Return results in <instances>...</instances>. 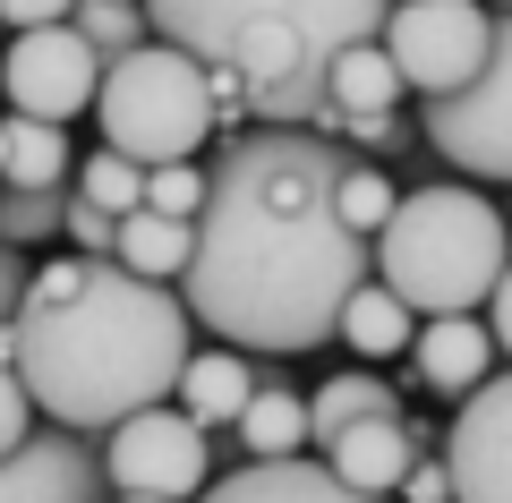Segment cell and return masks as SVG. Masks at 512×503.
<instances>
[{
	"label": "cell",
	"mask_w": 512,
	"mask_h": 503,
	"mask_svg": "<svg viewBox=\"0 0 512 503\" xmlns=\"http://www.w3.org/2000/svg\"><path fill=\"white\" fill-rule=\"evenodd\" d=\"M359 162L350 137L325 128H231L222 154L205 162L197 214V265L180 273L188 316L239 342L256 359H299L342 333L350 290L376 273V239L350 231L342 214V171Z\"/></svg>",
	"instance_id": "cell-1"
},
{
	"label": "cell",
	"mask_w": 512,
	"mask_h": 503,
	"mask_svg": "<svg viewBox=\"0 0 512 503\" xmlns=\"http://www.w3.org/2000/svg\"><path fill=\"white\" fill-rule=\"evenodd\" d=\"M188 350H197L188 299L171 282L128 273L120 256L35 265L26 316L0 333V359H18L35 410L77 435H111L120 418L171 401Z\"/></svg>",
	"instance_id": "cell-2"
},
{
	"label": "cell",
	"mask_w": 512,
	"mask_h": 503,
	"mask_svg": "<svg viewBox=\"0 0 512 503\" xmlns=\"http://www.w3.org/2000/svg\"><path fill=\"white\" fill-rule=\"evenodd\" d=\"M154 35L205 69L248 77V111L274 128H316L325 77L350 43H376L393 0H146Z\"/></svg>",
	"instance_id": "cell-3"
},
{
	"label": "cell",
	"mask_w": 512,
	"mask_h": 503,
	"mask_svg": "<svg viewBox=\"0 0 512 503\" xmlns=\"http://www.w3.org/2000/svg\"><path fill=\"white\" fill-rule=\"evenodd\" d=\"M512 265V222L487 188L427 180L376 231V282L402 290L419 316H478Z\"/></svg>",
	"instance_id": "cell-4"
},
{
	"label": "cell",
	"mask_w": 512,
	"mask_h": 503,
	"mask_svg": "<svg viewBox=\"0 0 512 503\" xmlns=\"http://www.w3.org/2000/svg\"><path fill=\"white\" fill-rule=\"evenodd\" d=\"M94 128H103V145H120L128 162H197L205 145H214V77H205L197 52H180V43H137V52H120L103 69V94H94Z\"/></svg>",
	"instance_id": "cell-5"
},
{
	"label": "cell",
	"mask_w": 512,
	"mask_h": 503,
	"mask_svg": "<svg viewBox=\"0 0 512 503\" xmlns=\"http://www.w3.org/2000/svg\"><path fill=\"white\" fill-rule=\"evenodd\" d=\"M419 137L436 145L453 171L512 188V9H495L487 69H478L461 94H427V103H419Z\"/></svg>",
	"instance_id": "cell-6"
},
{
	"label": "cell",
	"mask_w": 512,
	"mask_h": 503,
	"mask_svg": "<svg viewBox=\"0 0 512 503\" xmlns=\"http://www.w3.org/2000/svg\"><path fill=\"white\" fill-rule=\"evenodd\" d=\"M384 52L393 69L410 77V94H461L495 52V9L487 0H393V18H384Z\"/></svg>",
	"instance_id": "cell-7"
},
{
	"label": "cell",
	"mask_w": 512,
	"mask_h": 503,
	"mask_svg": "<svg viewBox=\"0 0 512 503\" xmlns=\"http://www.w3.org/2000/svg\"><path fill=\"white\" fill-rule=\"evenodd\" d=\"M103 461H111V495H171V503H197L214 486V435L180 410V401H154V410L120 418L103 435Z\"/></svg>",
	"instance_id": "cell-8"
},
{
	"label": "cell",
	"mask_w": 512,
	"mask_h": 503,
	"mask_svg": "<svg viewBox=\"0 0 512 503\" xmlns=\"http://www.w3.org/2000/svg\"><path fill=\"white\" fill-rule=\"evenodd\" d=\"M103 69H111V60L77 35V18L26 26V35L0 52V94H9V111H26V120H60V128H69L77 111L103 94Z\"/></svg>",
	"instance_id": "cell-9"
},
{
	"label": "cell",
	"mask_w": 512,
	"mask_h": 503,
	"mask_svg": "<svg viewBox=\"0 0 512 503\" xmlns=\"http://www.w3.org/2000/svg\"><path fill=\"white\" fill-rule=\"evenodd\" d=\"M0 503H111L103 435H77L43 418L18 452H0Z\"/></svg>",
	"instance_id": "cell-10"
},
{
	"label": "cell",
	"mask_w": 512,
	"mask_h": 503,
	"mask_svg": "<svg viewBox=\"0 0 512 503\" xmlns=\"http://www.w3.org/2000/svg\"><path fill=\"white\" fill-rule=\"evenodd\" d=\"M444 461H453V503H512V367L461 393L444 427Z\"/></svg>",
	"instance_id": "cell-11"
},
{
	"label": "cell",
	"mask_w": 512,
	"mask_h": 503,
	"mask_svg": "<svg viewBox=\"0 0 512 503\" xmlns=\"http://www.w3.org/2000/svg\"><path fill=\"white\" fill-rule=\"evenodd\" d=\"M197 503H393V495L350 486L325 452H316V461L308 452H282V461H231Z\"/></svg>",
	"instance_id": "cell-12"
},
{
	"label": "cell",
	"mask_w": 512,
	"mask_h": 503,
	"mask_svg": "<svg viewBox=\"0 0 512 503\" xmlns=\"http://www.w3.org/2000/svg\"><path fill=\"white\" fill-rule=\"evenodd\" d=\"M427 452H436V427L410 418V410H393V418H359V427H342V435L325 444V461L342 469L350 486H367V495H393Z\"/></svg>",
	"instance_id": "cell-13"
},
{
	"label": "cell",
	"mask_w": 512,
	"mask_h": 503,
	"mask_svg": "<svg viewBox=\"0 0 512 503\" xmlns=\"http://www.w3.org/2000/svg\"><path fill=\"white\" fill-rule=\"evenodd\" d=\"M495 324L487 316H427L419 324V342H410V376L427 384V393H444V401H461V393H478V384L495 376Z\"/></svg>",
	"instance_id": "cell-14"
},
{
	"label": "cell",
	"mask_w": 512,
	"mask_h": 503,
	"mask_svg": "<svg viewBox=\"0 0 512 503\" xmlns=\"http://www.w3.org/2000/svg\"><path fill=\"white\" fill-rule=\"evenodd\" d=\"M180 401L188 418H197L205 435H222V427H239V410L256 401V350H239V342H205V350H188V367H180Z\"/></svg>",
	"instance_id": "cell-15"
},
{
	"label": "cell",
	"mask_w": 512,
	"mask_h": 503,
	"mask_svg": "<svg viewBox=\"0 0 512 503\" xmlns=\"http://www.w3.org/2000/svg\"><path fill=\"white\" fill-rule=\"evenodd\" d=\"M239 461H282V452H308V393H291V367L256 359V401L231 427Z\"/></svg>",
	"instance_id": "cell-16"
},
{
	"label": "cell",
	"mask_w": 512,
	"mask_h": 503,
	"mask_svg": "<svg viewBox=\"0 0 512 503\" xmlns=\"http://www.w3.org/2000/svg\"><path fill=\"white\" fill-rule=\"evenodd\" d=\"M402 94H410V77L393 69L384 43H350V52L333 60V77H325V111H316V128L342 137L359 111H402Z\"/></svg>",
	"instance_id": "cell-17"
},
{
	"label": "cell",
	"mask_w": 512,
	"mask_h": 503,
	"mask_svg": "<svg viewBox=\"0 0 512 503\" xmlns=\"http://www.w3.org/2000/svg\"><path fill=\"white\" fill-rule=\"evenodd\" d=\"M342 350H359V367L376 359H402L410 342H419V307L402 299V290H384V282H359L342 307V333H333Z\"/></svg>",
	"instance_id": "cell-18"
},
{
	"label": "cell",
	"mask_w": 512,
	"mask_h": 503,
	"mask_svg": "<svg viewBox=\"0 0 512 503\" xmlns=\"http://www.w3.org/2000/svg\"><path fill=\"white\" fill-rule=\"evenodd\" d=\"M69 180H77L69 128L9 111V120H0V188H69Z\"/></svg>",
	"instance_id": "cell-19"
},
{
	"label": "cell",
	"mask_w": 512,
	"mask_h": 503,
	"mask_svg": "<svg viewBox=\"0 0 512 503\" xmlns=\"http://www.w3.org/2000/svg\"><path fill=\"white\" fill-rule=\"evenodd\" d=\"M393 410H402V393H393L376 367H342V376H325L308 393V444L325 452L342 427H359V418H393Z\"/></svg>",
	"instance_id": "cell-20"
},
{
	"label": "cell",
	"mask_w": 512,
	"mask_h": 503,
	"mask_svg": "<svg viewBox=\"0 0 512 503\" xmlns=\"http://www.w3.org/2000/svg\"><path fill=\"white\" fill-rule=\"evenodd\" d=\"M120 265H128V273H146V282H180V273L197 265V222L137 205V214L120 222Z\"/></svg>",
	"instance_id": "cell-21"
},
{
	"label": "cell",
	"mask_w": 512,
	"mask_h": 503,
	"mask_svg": "<svg viewBox=\"0 0 512 503\" xmlns=\"http://www.w3.org/2000/svg\"><path fill=\"white\" fill-rule=\"evenodd\" d=\"M77 197H86V205H103V214H137V205H146V162H128L120 154V145H94V154L86 162H77Z\"/></svg>",
	"instance_id": "cell-22"
},
{
	"label": "cell",
	"mask_w": 512,
	"mask_h": 503,
	"mask_svg": "<svg viewBox=\"0 0 512 503\" xmlns=\"http://www.w3.org/2000/svg\"><path fill=\"white\" fill-rule=\"evenodd\" d=\"M69 231V188H0V239L9 248H43Z\"/></svg>",
	"instance_id": "cell-23"
},
{
	"label": "cell",
	"mask_w": 512,
	"mask_h": 503,
	"mask_svg": "<svg viewBox=\"0 0 512 503\" xmlns=\"http://www.w3.org/2000/svg\"><path fill=\"white\" fill-rule=\"evenodd\" d=\"M77 35L103 60H120L137 43H154V9H137V0H77Z\"/></svg>",
	"instance_id": "cell-24"
},
{
	"label": "cell",
	"mask_w": 512,
	"mask_h": 503,
	"mask_svg": "<svg viewBox=\"0 0 512 503\" xmlns=\"http://www.w3.org/2000/svg\"><path fill=\"white\" fill-rule=\"evenodd\" d=\"M205 188H214L205 154L197 162H154V171H146V205H154V214H180V222L205 214Z\"/></svg>",
	"instance_id": "cell-25"
},
{
	"label": "cell",
	"mask_w": 512,
	"mask_h": 503,
	"mask_svg": "<svg viewBox=\"0 0 512 503\" xmlns=\"http://www.w3.org/2000/svg\"><path fill=\"white\" fill-rule=\"evenodd\" d=\"M342 137L359 145L367 162H384V154H410V145H427V137H419V120H402V111H359V120H350Z\"/></svg>",
	"instance_id": "cell-26"
},
{
	"label": "cell",
	"mask_w": 512,
	"mask_h": 503,
	"mask_svg": "<svg viewBox=\"0 0 512 503\" xmlns=\"http://www.w3.org/2000/svg\"><path fill=\"white\" fill-rule=\"evenodd\" d=\"M35 393H26V376H18V359H0V452H18L26 435H35Z\"/></svg>",
	"instance_id": "cell-27"
},
{
	"label": "cell",
	"mask_w": 512,
	"mask_h": 503,
	"mask_svg": "<svg viewBox=\"0 0 512 503\" xmlns=\"http://www.w3.org/2000/svg\"><path fill=\"white\" fill-rule=\"evenodd\" d=\"M69 239H77V256H120V214H103V205H86L69 188Z\"/></svg>",
	"instance_id": "cell-28"
},
{
	"label": "cell",
	"mask_w": 512,
	"mask_h": 503,
	"mask_svg": "<svg viewBox=\"0 0 512 503\" xmlns=\"http://www.w3.org/2000/svg\"><path fill=\"white\" fill-rule=\"evenodd\" d=\"M26 290H35V265H26V248H9V239H0V333L26 316Z\"/></svg>",
	"instance_id": "cell-29"
},
{
	"label": "cell",
	"mask_w": 512,
	"mask_h": 503,
	"mask_svg": "<svg viewBox=\"0 0 512 503\" xmlns=\"http://www.w3.org/2000/svg\"><path fill=\"white\" fill-rule=\"evenodd\" d=\"M393 503H453V461H444V452H427V461L393 486Z\"/></svg>",
	"instance_id": "cell-30"
},
{
	"label": "cell",
	"mask_w": 512,
	"mask_h": 503,
	"mask_svg": "<svg viewBox=\"0 0 512 503\" xmlns=\"http://www.w3.org/2000/svg\"><path fill=\"white\" fill-rule=\"evenodd\" d=\"M60 18H77V0H0V26H60Z\"/></svg>",
	"instance_id": "cell-31"
},
{
	"label": "cell",
	"mask_w": 512,
	"mask_h": 503,
	"mask_svg": "<svg viewBox=\"0 0 512 503\" xmlns=\"http://www.w3.org/2000/svg\"><path fill=\"white\" fill-rule=\"evenodd\" d=\"M487 324H495V350H504V367H512V265H504V282H495V299H487Z\"/></svg>",
	"instance_id": "cell-32"
},
{
	"label": "cell",
	"mask_w": 512,
	"mask_h": 503,
	"mask_svg": "<svg viewBox=\"0 0 512 503\" xmlns=\"http://www.w3.org/2000/svg\"><path fill=\"white\" fill-rule=\"evenodd\" d=\"M111 503H171V495H111Z\"/></svg>",
	"instance_id": "cell-33"
},
{
	"label": "cell",
	"mask_w": 512,
	"mask_h": 503,
	"mask_svg": "<svg viewBox=\"0 0 512 503\" xmlns=\"http://www.w3.org/2000/svg\"><path fill=\"white\" fill-rule=\"evenodd\" d=\"M487 9H512V0H487Z\"/></svg>",
	"instance_id": "cell-34"
},
{
	"label": "cell",
	"mask_w": 512,
	"mask_h": 503,
	"mask_svg": "<svg viewBox=\"0 0 512 503\" xmlns=\"http://www.w3.org/2000/svg\"><path fill=\"white\" fill-rule=\"evenodd\" d=\"M504 222H512V205H504Z\"/></svg>",
	"instance_id": "cell-35"
},
{
	"label": "cell",
	"mask_w": 512,
	"mask_h": 503,
	"mask_svg": "<svg viewBox=\"0 0 512 503\" xmlns=\"http://www.w3.org/2000/svg\"><path fill=\"white\" fill-rule=\"evenodd\" d=\"M137 9H146V0H137Z\"/></svg>",
	"instance_id": "cell-36"
}]
</instances>
